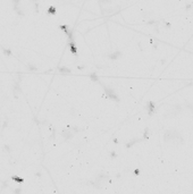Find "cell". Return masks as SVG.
<instances>
[{
  "label": "cell",
  "instance_id": "cell-1",
  "mask_svg": "<svg viewBox=\"0 0 193 194\" xmlns=\"http://www.w3.org/2000/svg\"><path fill=\"white\" fill-rule=\"evenodd\" d=\"M100 1H101V2H109L110 0H100Z\"/></svg>",
  "mask_w": 193,
  "mask_h": 194
}]
</instances>
